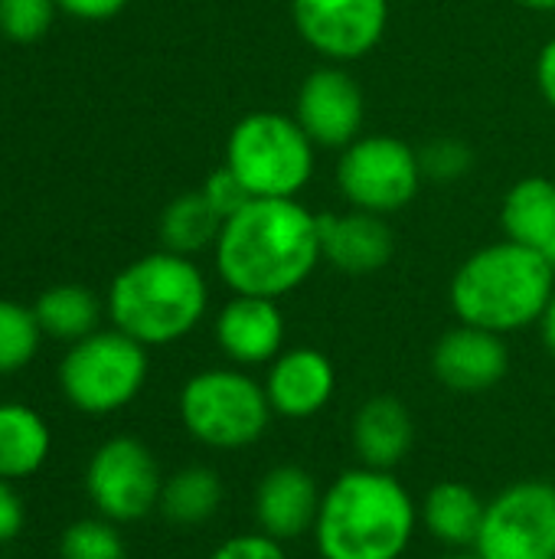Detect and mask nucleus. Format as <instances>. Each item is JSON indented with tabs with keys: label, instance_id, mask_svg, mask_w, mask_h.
<instances>
[{
	"label": "nucleus",
	"instance_id": "f257e3e1",
	"mask_svg": "<svg viewBox=\"0 0 555 559\" xmlns=\"http://www.w3.org/2000/svg\"><path fill=\"white\" fill-rule=\"evenodd\" d=\"M321 259L317 216L298 200H252L216 239L219 278L236 295L278 301L301 288Z\"/></svg>",
	"mask_w": 555,
	"mask_h": 559
},
{
	"label": "nucleus",
	"instance_id": "f03ea898",
	"mask_svg": "<svg viewBox=\"0 0 555 559\" xmlns=\"http://www.w3.org/2000/svg\"><path fill=\"white\" fill-rule=\"evenodd\" d=\"M419 527V508L393 472L350 468L321 498L314 544L321 559H402Z\"/></svg>",
	"mask_w": 555,
	"mask_h": 559
},
{
	"label": "nucleus",
	"instance_id": "7ed1b4c3",
	"mask_svg": "<svg viewBox=\"0 0 555 559\" xmlns=\"http://www.w3.org/2000/svg\"><path fill=\"white\" fill-rule=\"evenodd\" d=\"M555 295V269L530 246L494 242L478 249L451 278L448 298L461 324L514 334L540 324Z\"/></svg>",
	"mask_w": 555,
	"mask_h": 559
},
{
	"label": "nucleus",
	"instance_id": "20e7f679",
	"mask_svg": "<svg viewBox=\"0 0 555 559\" xmlns=\"http://www.w3.org/2000/svg\"><path fill=\"white\" fill-rule=\"evenodd\" d=\"M209 288L190 255L150 252L121 269L108 288V314L118 331L144 347L186 337L206 314Z\"/></svg>",
	"mask_w": 555,
	"mask_h": 559
},
{
	"label": "nucleus",
	"instance_id": "39448f33",
	"mask_svg": "<svg viewBox=\"0 0 555 559\" xmlns=\"http://www.w3.org/2000/svg\"><path fill=\"white\" fill-rule=\"evenodd\" d=\"M226 167L255 200H294L314 174V141L281 111H252L229 131Z\"/></svg>",
	"mask_w": 555,
	"mask_h": 559
},
{
	"label": "nucleus",
	"instance_id": "423d86ee",
	"mask_svg": "<svg viewBox=\"0 0 555 559\" xmlns=\"http://www.w3.org/2000/svg\"><path fill=\"white\" fill-rule=\"evenodd\" d=\"M265 386L239 367L193 373L180 390V423L206 449L236 452L255 445L272 423Z\"/></svg>",
	"mask_w": 555,
	"mask_h": 559
},
{
	"label": "nucleus",
	"instance_id": "0eeeda50",
	"mask_svg": "<svg viewBox=\"0 0 555 559\" xmlns=\"http://www.w3.org/2000/svg\"><path fill=\"white\" fill-rule=\"evenodd\" d=\"M147 383V347L124 331H95L69 347L59 364L65 400L85 416H111L137 400Z\"/></svg>",
	"mask_w": 555,
	"mask_h": 559
},
{
	"label": "nucleus",
	"instance_id": "6e6552de",
	"mask_svg": "<svg viewBox=\"0 0 555 559\" xmlns=\"http://www.w3.org/2000/svg\"><path fill=\"white\" fill-rule=\"evenodd\" d=\"M422 177L425 174L419 164V151L386 134L357 138L350 147H343V157L337 164L340 193L357 210L379 216L409 206L422 187Z\"/></svg>",
	"mask_w": 555,
	"mask_h": 559
},
{
	"label": "nucleus",
	"instance_id": "1a4fd4ad",
	"mask_svg": "<svg viewBox=\"0 0 555 559\" xmlns=\"http://www.w3.org/2000/svg\"><path fill=\"white\" fill-rule=\"evenodd\" d=\"M85 491L101 518L114 524H134L160 508L164 475L144 442L118 436L101 442L88 459Z\"/></svg>",
	"mask_w": 555,
	"mask_h": 559
},
{
	"label": "nucleus",
	"instance_id": "9d476101",
	"mask_svg": "<svg viewBox=\"0 0 555 559\" xmlns=\"http://www.w3.org/2000/svg\"><path fill=\"white\" fill-rule=\"evenodd\" d=\"M481 559H555V485L517 481L484 508Z\"/></svg>",
	"mask_w": 555,
	"mask_h": 559
},
{
	"label": "nucleus",
	"instance_id": "9b49d317",
	"mask_svg": "<svg viewBox=\"0 0 555 559\" xmlns=\"http://www.w3.org/2000/svg\"><path fill=\"white\" fill-rule=\"evenodd\" d=\"M301 39L334 62L373 52L389 23V0H291Z\"/></svg>",
	"mask_w": 555,
	"mask_h": 559
},
{
	"label": "nucleus",
	"instance_id": "f8f14e48",
	"mask_svg": "<svg viewBox=\"0 0 555 559\" xmlns=\"http://www.w3.org/2000/svg\"><path fill=\"white\" fill-rule=\"evenodd\" d=\"M366 118V102L353 75L337 66L314 69L298 92L294 121L321 147H350Z\"/></svg>",
	"mask_w": 555,
	"mask_h": 559
},
{
	"label": "nucleus",
	"instance_id": "ddd939ff",
	"mask_svg": "<svg viewBox=\"0 0 555 559\" xmlns=\"http://www.w3.org/2000/svg\"><path fill=\"white\" fill-rule=\"evenodd\" d=\"M321 498L324 491L311 472L301 465H278L255 485L252 514L265 537L291 544L304 534H314Z\"/></svg>",
	"mask_w": 555,
	"mask_h": 559
},
{
	"label": "nucleus",
	"instance_id": "4468645a",
	"mask_svg": "<svg viewBox=\"0 0 555 559\" xmlns=\"http://www.w3.org/2000/svg\"><path fill=\"white\" fill-rule=\"evenodd\" d=\"M510 367V354L500 334L458 324L442 334L432 350V373L442 386L455 393H484L494 390Z\"/></svg>",
	"mask_w": 555,
	"mask_h": 559
},
{
	"label": "nucleus",
	"instance_id": "2eb2a0df",
	"mask_svg": "<svg viewBox=\"0 0 555 559\" xmlns=\"http://www.w3.org/2000/svg\"><path fill=\"white\" fill-rule=\"evenodd\" d=\"M265 396L272 403V413L281 419H311L327 409L337 390V373L327 354L314 347H291L281 350L268 364L265 377Z\"/></svg>",
	"mask_w": 555,
	"mask_h": 559
},
{
	"label": "nucleus",
	"instance_id": "dca6fc26",
	"mask_svg": "<svg viewBox=\"0 0 555 559\" xmlns=\"http://www.w3.org/2000/svg\"><path fill=\"white\" fill-rule=\"evenodd\" d=\"M216 341L236 367H265L285 347V314L275 298L236 295L216 318Z\"/></svg>",
	"mask_w": 555,
	"mask_h": 559
},
{
	"label": "nucleus",
	"instance_id": "f3484780",
	"mask_svg": "<svg viewBox=\"0 0 555 559\" xmlns=\"http://www.w3.org/2000/svg\"><path fill=\"white\" fill-rule=\"evenodd\" d=\"M321 255L347 272V275H370L389 265L396 252V236L379 213L353 210V213H321Z\"/></svg>",
	"mask_w": 555,
	"mask_h": 559
},
{
	"label": "nucleus",
	"instance_id": "a211bd4d",
	"mask_svg": "<svg viewBox=\"0 0 555 559\" xmlns=\"http://www.w3.org/2000/svg\"><path fill=\"white\" fill-rule=\"evenodd\" d=\"M350 442L360 465L376 472H393L406 462L415 442V423L402 400L373 396L366 400L350 426Z\"/></svg>",
	"mask_w": 555,
	"mask_h": 559
},
{
	"label": "nucleus",
	"instance_id": "6ab92c4d",
	"mask_svg": "<svg viewBox=\"0 0 555 559\" xmlns=\"http://www.w3.org/2000/svg\"><path fill=\"white\" fill-rule=\"evenodd\" d=\"M484 508L487 501H481V495L464 481H438L425 495L419 518L435 544L448 550H474L484 524Z\"/></svg>",
	"mask_w": 555,
	"mask_h": 559
},
{
	"label": "nucleus",
	"instance_id": "aec40b11",
	"mask_svg": "<svg viewBox=\"0 0 555 559\" xmlns=\"http://www.w3.org/2000/svg\"><path fill=\"white\" fill-rule=\"evenodd\" d=\"M52 449L46 419L23 403H0V478L23 481L36 475Z\"/></svg>",
	"mask_w": 555,
	"mask_h": 559
},
{
	"label": "nucleus",
	"instance_id": "412c9836",
	"mask_svg": "<svg viewBox=\"0 0 555 559\" xmlns=\"http://www.w3.org/2000/svg\"><path fill=\"white\" fill-rule=\"evenodd\" d=\"M500 223L510 242L543 252L555 239V183L550 177H523L504 197Z\"/></svg>",
	"mask_w": 555,
	"mask_h": 559
},
{
	"label": "nucleus",
	"instance_id": "4be33fe9",
	"mask_svg": "<svg viewBox=\"0 0 555 559\" xmlns=\"http://www.w3.org/2000/svg\"><path fill=\"white\" fill-rule=\"evenodd\" d=\"M222 504V481L206 465L180 468L177 475L164 478L160 491V514L180 527H200L216 518Z\"/></svg>",
	"mask_w": 555,
	"mask_h": 559
},
{
	"label": "nucleus",
	"instance_id": "5701e85b",
	"mask_svg": "<svg viewBox=\"0 0 555 559\" xmlns=\"http://www.w3.org/2000/svg\"><path fill=\"white\" fill-rule=\"evenodd\" d=\"M33 314H36L43 334L75 344L98 331L101 305L85 285H52L36 298Z\"/></svg>",
	"mask_w": 555,
	"mask_h": 559
},
{
	"label": "nucleus",
	"instance_id": "b1692460",
	"mask_svg": "<svg viewBox=\"0 0 555 559\" xmlns=\"http://www.w3.org/2000/svg\"><path fill=\"white\" fill-rule=\"evenodd\" d=\"M219 233H222V219L206 203L203 193L177 197L160 216L164 249L177 252V255H193V252H203L206 246H216Z\"/></svg>",
	"mask_w": 555,
	"mask_h": 559
},
{
	"label": "nucleus",
	"instance_id": "393cba45",
	"mask_svg": "<svg viewBox=\"0 0 555 559\" xmlns=\"http://www.w3.org/2000/svg\"><path fill=\"white\" fill-rule=\"evenodd\" d=\"M43 328L33 308L16 301H0V377L23 370L39 350Z\"/></svg>",
	"mask_w": 555,
	"mask_h": 559
},
{
	"label": "nucleus",
	"instance_id": "a878e982",
	"mask_svg": "<svg viewBox=\"0 0 555 559\" xmlns=\"http://www.w3.org/2000/svg\"><path fill=\"white\" fill-rule=\"evenodd\" d=\"M124 540L108 518H85L62 531L59 559H124Z\"/></svg>",
	"mask_w": 555,
	"mask_h": 559
},
{
	"label": "nucleus",
	"instance_id": "bb28decb",
	"mask_svg": "<svg viewBox=\"0 0 555 559\" xmlns=\"http://www.w3.org/2000/svg\"><path fill=\"white\" fill-rule=\"evenodd\" d=\"M56 13V0H0V33L13 43L39 39Z\"/></svg>",
	"mask_w": 555,
	"mask_h": 559
},
{
	"label": "nucleus",
	"instance_id": "cd10ccee",
	"mask_svg": "<svg viewBox=\"0 0 555 559\" xmlns=\"http://www.w3.org/2000/svg\"><path fill=\"white\" fill-rule=\"evenodd\" d=\"M419 164H422V174L432 180H458L471 170L474 154L468 144H461L455 138H438L419 151Z\"/></svg>",
	"mask_w": 555,
	"mask_h": 559
},
{
	"label": "nucleus",
	"instance_id": "c85d7f7f",
	"mask_svg": "<svg viewBox=\"0 0 555 559\" xmlns=\"http://www.w3.org/2000/svg\"><path fill=\"white\" fill-rule=\"evenodd\" d=\"M203 197H206V203L219 213V219L226 223V219H232L239 210H245L255 197L245 190V183L229 170V167H219V170H213L209 177H206V183H203V190H200Z\"/></svg>",
	"mask_w": 555,
	"mask_h": 559
},
{
	"label": "nucleus",
	"instance_id": "c756f323",
	"mask_svg": "<svg viewBox=\"0 0 555 559\" xmlns=\"http://www.w3.org/2000/svg\"><path fill=\"white\" fill-rule=\"evenodd\" d=\"M209 559H288L285 544L258 534H242V537H229L226 544H219Z\"/></svg>",
	"mask_w": 555,
	"mask_h": 559
},
{
	"label": "nucleus",
	"instance_id": "7c9ffc66",
	"mask_svg": "<svg viewBox=\"0 0 555 559\" xmlns=\"http://www.w3.org/2000/svg\"><path fill=\"white\" fill-rule=\"evenodd\" d=\"M23 531V501L13 491V481L0 478V547Z\"/></svg>",
	"mask_w": 555,
	"mask_h": 559
},
{
	"label": "nucleus",
	"instance_id": "2f4dec72",
	"mask_svg": "<svg viewBox=\"0 0 555 559\" xmlns=\"http://www.w3.org/2000/svg\"><path fill=\"white\" fill-rule=\"evenodd\" d=\"M59 10L79 16V20H108L128 7V0H56Z\"/></svg>",
	"mask_w": 555,
	"mask_h": 559
},
{
	"label": "nucleus",
	"instance_id": "473e14b6",
	"mask_svg": "<svg viewBox=\"0 0 555 559\" xmlns=\"http://www.w3.org/2000/svg\"><path fill=\"white\" fill-rule=\"evenodd\" d=\"M536 79H540V92L543 98L555 108V39H550L540 52V62H536Z\"/></svg>",
	"mask_w": 555,
	"mask_h": 559
},
{
	"label": "nucleus",
	"instance_id": "72a5a7b5",
	"mask_svg": "<svg viewBox=\"0 0 555 559\" xmlns=\"http://www.w3.org/2000/svg\"><path fill=\"white\" fill-rule=\"evenodd\" d=\"M540 331H543V344H546L550 357L555 360V295H553V301L546 305L543 318H540Z\"/></svg>",
	"mask_w": 555,
	"mask_h": 559
},
{
	"label": "nucleus",
	"instance_id": "f704fd0d",
	"mask_svg": "<svg viewBox=\"0 0 555 559\" xmlns=\"http://www.w3.org/2000/svg\"><path fill=\"white\" fill-rule=\"evenodd\" d=\"M530 10H555V0H520Z\"/></svg>",
	"mask_w": 555,
	"mask_h": 559
},
{
	"label": "nucleus",
	"instance_id": "c9c22d12",
	"mask_svg": "<svg viewBox=\"0 0 555 559\" xmlns=\"http://www.w3.org/2000/svg\"><path fill=\"white\" fill-rule=\"evenodd\" d=\"M438 559H481L474 550H451V554H445V557Z\"/></svg>",
	"mask_w": 555,
	"mask_h": 559
}]
</instances>
